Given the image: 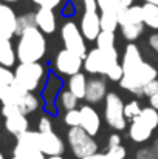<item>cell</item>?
<instances>
[{
    "mask_svg": "<svg viewBox=\"0 0 158 159\" xmlns=\"http://www.w3.org/2000/svg\"><path fill=\"white\" fill-rule=\"evenodd\" d=\"M47 51V40L44 33L37 28H28L19 36L16 54L20 62H39Z\"/></svg>",
    "mask_w": 158,
    "mask_h": 159,
    "instance_id": "cell-1",
    "label": "cell"
},
{
    "mask_svg": "<svg viewBox=\"0 0 158 159\" xmlns=\"http://www.w3.org/2000/svg\"><path fill=\"white\" fill-rule=\"evenodd\" d=\"M158 77V71L157 68L147 62H143L136 70L127 73L122 76V79L119 80V87L133 93V94H143V88L155 80Z\"/></svg>",
    "mask_w": 158,
    "mask_h": 159,
    "instance_id": "cell-2",
    "label": "cell"
},
{
    "mask_svg": "<svg viewBox=\"0 0 158 159\" xmlns=\"http://www.w3.org/2000/svg\"><path fill=\"white\" fill-rule=\"evenodd\" d=\"M118 51L115 50H99L95 48L89 51L87 56L84 57V70L90 74H107L112 66H115L118 62Z\"/></svg>",
    "mask_w": 158,
    "mask_h": 159,
    "instance_id": "cell-3",
    "label": "cell"
},
{
    "mask_svg": "<svg viewBox=\"0 0 158 159\" xmlns=\"http://www.w3.org/2000/svg\"><path fill=\"white\" fill-rule=\"evenodd\" d=\"M0 102L3 105H12L19 108L23 114H30L39 108V99L33 94V91L22 88L16 82L6 88V93Z\"/></svg>",
    "mask_w": 158,
    "mask_h": 159,
    "instance_id": "cell-4",
    "label": "cell"
},
{
    "mask_svg": "<svg viewBox=\"0 0 158 159\" xmlns=\"http://www.w3.org/2000/svg\"><path fill=\"white\" fill-rule=\"evenodd\" d=\"M67 141H68V145L76 158L84 159L90 155L98 153V142L82 127H70Z\"/></svg>",
    "mask_w": 158,
    "mask_h": 159,
    "instance_id": "cell-5",
    "label": "cell"
},
{
    "mask_svg": "<svg viewBox=\"0 0 158 159\" xmlns=\"http://www.w3.org/2000/svg\"><path fill=\"white\" fill-rule=\"evenodd\" d=\"M45 76V70L39 62H20L14 71V82L28 91H36Z\"/></svg>",
    "mask_w": 158,
    "mask_h": 159,
    "instance_id": "cell-6",
    "label": "cell"
},
{
    "mask_svg": "<svg viewBox=\"0 0 158 159\" xmlns=\"http://www.w3.org/2000/svg\"><path fill=\"white\" fill-rule=\"evenodd\" d=\"M104 120L108 127L116 131H122L127 127V119L124 116V104L121 96L110 91L104 99Z\"/></svg>",
    "mask_w": 158,
    "mask_h": 159,
    "instance_id": "cell-7",
    "label": "cell"
},
{
    "mask_svg": "<svg viewBox=\"0 0 158 159\" xmlns=\"http://www.w3.org/2000/svg\"><path fill=\"white\" fill-rule=\"evenodd\" d=\"M60 37L64 42V47L81 57L87 56V47L85 39L81 33V28L74 22H65L60 28Z\"/></svg>",
    "mask_w": 158,
    "mask_h": 159,
    "instance_id": "cell-8",
    "label": "cell"
},
{
    "mask_svg": "<svg viewBox=\"0 0 158 159\" xmlns=\"http://www.w3.org/2000/svg\"><path fill=\"white\" fill-rule=\"evenodd\" d=\"M84 66V57L78 56L76 53L64 48L60 50L54 59V68L57 73L65 76H73L76 73H81V68Z\"/></svg>",
    "mask_w": 158,
    "mask_h": 159,
    "instance_id": "cell-9",
    "label": "cell"
},
{
    "mask_svg": "<svg viewBox=\"0 0 158 159\" xmlns=\"http://www.w3.org/2000/svg\"><path fill=\"white\" fill-rule=\"evenodd\" d=\"M2 116L5 117V128L11 134L19 136L28 130L26 114H23L19 108L12 105H2Z\"/></svg>",
    "mask_w": 158,
    "mask_h": 159,
    "instance_id": "cell-10",
    "label": "cell"
},
{
    "mask_svg": "<svg viewBox=\"0 0 158 159\" xmlns=\"http://www.w3.org/2000/svg\"><path fill=\"white\" fill-rule=\"evenodd\" d=\"M79 28H81V33H82L85 40H90V42L96 40L99 33L103 31V28H101V17L98 16V11L96 12L84 11V14L81 17Z\"/></svg>",
    "mask_w": 158,
    "mask_h": 159,
    "instance_id": "cell-11",
    "label": "cell"
},
{
    "mask_svg": "<svg viewBox=\"0 0 158 159\" xmlns=\"http://www.w3.org/2000/svg\"><path fill=\"white\" fill-rule=\"evenodd\" d=\"M39 148L42 150V153L45 156H56V155H62L65 152V145H64L62 139L54 131L41 133V136H39Z\"/></svg>",
    "mask_w": 158,
    "mask_h": 159,
    "instance_id": "cell-12",
    "label": "cell"
},
{
    "mask_svg": "<svg viewBox=\"0 0 158 159\" xmlns=\"http://www.w3.org/2000/svg\"><path fill=\"white\" fill-rule=\"evenodd\" d=\"M79 111H81V125L79 127H82L92 136L98 134V131L101 130V117H99L98 111L92 105L81 107Z\"/></svg>",
    "mask_w": 158,
    "mask_h": 159,
    "instance_id": "cell-13",
    "label": "cell"
},
{
    "mask_svg": "<svg viewBox=\"0 0 158 159\" xmlns=\"http://www.w3.org/2000/svg\"><path fill=\"white\" fill-rule=\"evenodd\" d=\"M107 96V84L103 77H92L87 80L85 101L89 104H98Z\"/></svg>",
    "mask_w": 158,
    "mask_h": 159,
    "instance_id": "cell-14",
    "label": "cell"
},
{
    "mask_svg": "<svg viewBox=\"0 0 158 159\" xmlns=\"http://www.w3.org/2000/svg\"><path fill=\"white\" fill-rule=\"evenodd\" d=\"M36 25L44 34H53L56 31L57 20L51 8H39L36 11Z\"/></svg>",
    "mask_w": 158,
    "mask_h": 159,
    "instance_id": "cell-15",
    "label": "cell"
},
{
    "mask_svg": "<svg viewBox=\"0 0 158 159\" xmlns=\"http://www.w3.org/2000/svg\"><path fill=\"white\" fill-rule=\"evenodd\" d=\"M17 30V16L14 9L8 5H0V31H3L8 37L16 36Z\"/></svg>",
    "mask_w": 158,
    "mask_h": 159,
    "instance_id": "cell-16",
    "label": "cell"
},
{
    "mask_svg": "<svg viewBox=\"0 0 158 159\" xmlns=\"http://www.w3.org/2000/svg\"><path fill=\"white\" fill-rule=\"evenodd\" d=\"M17 54L12 48L11 37H8L3 31H0V65L3 66H12L16 63Z\"/></svg>",
    "mask_w": 158,
    "mask_h": 159,
    "instance_id": "cell-17",
    "label": "cell"
},
{
    "mask_svg": "<svg viewBox=\"0 0 158 159\" xmlns=\"http://www.w3.org/2000/svg\"><path fill=\"white\" fill-rule=\"evenodd\" d=\"M152 131L154 130H151L147 125H144L138 119H132V124L129 127V138L136 144H143L152 136Z\"/></svg>",
    "mask_w": 158,
    "mask_h": 159,
    "instance_id": "cell-18",
    "label": "cell"
},
{
    "mask_svg": "<svg viewBox=\"0 0 158 159\" xmlns=\"http://www.w3.org/2000/svg\"><path fill=\"white\" fill-rule=\"evenodd\" d=\"M12 156L19 159H47L45 155L41 152V148L33 147V145H26V144H20V142L16 144Z\"/></svg>",
    "mask_w": 158,
    "mask_h": 159,
    "instance_id": "cell-19",
    "label": "cell"
},
{
    "mask_svg": "<svg viewBox=\"0 0 158 159\" xmlns=\"http://www.w3.org/2000/svg\"><path fill=\"white\" fill-rule=\"evenodd\" d=\"M87 80L82 73H76L70 76L68 80V90L78 98V99H85V91H87Z\"/></svg>",
    "mask_w": 158,
    "mask_h": 159,
    "instance_id": "cell-20",
    "label": "cell"
},
{
    "mask_svg": "<svg viewBox=\"0 0 158 159\" xmlns=\"http://www.w3.org/2000/svg\"><path fill=\"white\" fill-rule=\"evenodd\" d=\"M143 9V22L147 28L158 31V5L154 3H146L141 5Z\"/></svg>",
    "mask_w": 158,
    "mask_h": 159,
    "instance_id": "cell-21",
    "label": "cell"
},
{
    "mask_svg": "<svg viewBox=\"0 0 158 159\" xmlns=\"http://www.w3.org/2000/svg\"><path fill=\"white\" fill-rule=\"evenodd\" d=\"M135 119H138L140 122L147 125L151 130H155L158 127V110L152 108V107H146V108L141 110V113Z\"/></svg>",
    "mask_w": 158,
    "mask_h": 159,
    "instance_id": "cell-22",
    "label": "cell"
},
{
    "mask_svg": "<svg viewBox=\"0 0 158 159\" xmlns=\"http://www.w3.org/2000/svg\"><path fill=\"white\" fill-rule=\"evenodd\" d=\"M144 22H140V23H127V25H122L121 26V33H122V37L127 39L129 42H133L136 40L143 31H144Z\"/></svg>",
    "mask_w": 158,
    "mask_h": 159,
    "instance_id": "cell-23",
    "label": "cell"
},
{
    "mask_svg": "<svg viewBox=\"0 0 158 159\" xmlns=\"http://www.w3.org/2000/svg\"><path fill=\"white\" fill-rule=\"evenodd\" d=\"M99 17H101V28H103V31H112V33H115V30L119 26L118 12L105 11V12H101Z\"/></svg>",
    "mask_w": 158,
    "mask_h": 159,
    "instance_id": "cell-24",
    "label": "cell"
},
{
    "mask_svg": "<svg viewBox=\"0 0 158 159\" xmlns=\"http://www.w3.org/2000/svg\"><path fill=\"white\" fill-rule=\"evenodd\" d=\"M37 26L36 25V12H26L17 17V30H16V36H20L23 31H26L28 28Z\"/></svg>",
    "mask_w": 158,
    "mask_h": 159,
    "instance_id": "cell-25",
    "label": "cell"
},
{
    "mask_svg": "<svg viewBox=\"0 0 158 159\" xmlns=\"http://www.w3.org/2000/svg\"><path fill=\"white\" fill-rule=\"evenodd\" d=\"M115 42H116V37H115V33L112 31H101L98 39H96V48L99 50H115Z\"/></svg>",
    "mask_w": 158,
    "mask_h": 159,
    "instance_id": "cell-26",
    "label": "cell"
},
{
    "mask_svg": "<svg viewBox=\"0 0 158 159\" xmlns=\"http://www.w3.org/2000/svg\"><path fill=\"white\" fill-rule=\"evenodd\" d=\"M59 101H60V105L62 108H65L67 111H70V110H74L76 105H78V98L70 91V90H67V91H62L60 93V96H59Z\"/></svg>",
    "mask_w": 158,
    "mask_h": 159,
    "instance_id": "cell-27",
    "label": "cell"
},
{
    "mask_svg": "<svg viewBox=\"0 0 158 159\" xmlns=\"http://www.w3.org/2000/svg\"><path fill=\"white\" fill-rule=\"evenodd\" d=\"M141 105L138 101H130L127 104H124V116L126 119H135L140 113H141Z\"/></svg>",
    "mask_w": 158,
    "mask_h": 159,
    "instance_id": "cell-28",
    "label": "cell"
},
{
    "mask_svg": "<svg viewBox=\"0 0 158 159\" xmlns=\"http://www.w3.org/2000/svg\"><path fill=\"white\" fill-rule=\"evenodd\" d=\"M121 6H122L121 0H98V8L101 9V12H105V11L118 12Z\"/></svg>",
    "mask_w": 158,
    "mask_h": 159,
    "instance_id": "cell-29",
    "label": "cell"
},
{
    "mask_svg": "<svg viewBox=\"0 0 158 159\" xmlns=\"http://www.w3.org/2000/svg\"><path fill=\"white\" fill-rule=\"evenodd\" d=\"M14 84V73L8 68L0 65V87H9Z\"/></svg>",
    "mask_w": 158,
    "mask_h": 159,
    "instance_id": "cell-30",
    "label": "cell"
},
{
    "mask_svg": "<svg viewBox=\"0 0 158 159\" xmlns=\"http://www.w3.org/2000/svg\"><path fill=\"white\" fill-rule=\"evenodd\" d=\"M64 120H65V124H67L68 127H79V125H81V111L76 110V108L67 111Z\"/></svg>",
    "mask_w": 158,
    "mask_h": 159,
    "instance_id": "cell-31",
    "label": "cell"
},
{
    "mask_svg": "<svg viewBox=\"0 0 158 159\" xmlns=\"http://www.w3.org/2000/svg\"><path fill=\"white\" fill-rule=\"evenodd\" d=\"M105 76H107L110 80H113V82H119V80L122 79V76H124V71H122L121 63H116L115 66H112Z\"/></svg>",
    "mask_w": 158,
    "mask_h": 159,
    "instance_id": "cell-32",
    "label": "cell"
},
{
    "mask_svg": "<svg viewBox=\"0 0 158 159\" xmlns=\"http://www.w3.org/2000/svg\"><path fill=\"white\" fill-rule=\"evenodd\" d=\"M136 159H158V153L154 147H146V148L138 150Z\"/></svg>",
    "mask_w": 158,
    "mask_h": 159,
    "instance_id": "cell-33",
    "label": "cell"
},
{
    "mask_svg": "<svg viewBox=\"0 0 158 159\" xmlns=\"http://www.w3.org/2000/svg\"><path fill=\"white\" fill-rule=\"evenodd\" d=\"M39 131H41V133L53 131V122L50 117H47V116H42V117H41V120H39Z\"/></svg>",
    "mask_w": 158,
    "mask_h": 159,
    "instance_id": "cell-34",
    "label": "cell"
},
{
    "mask_svg": "<svg viewBox=\"0 0 158 159\" xmlns=\"http://www.w3.org/2000/svg\"><path fill=\"white\" fill-rule=\"evenodd\" d=\"M158 91V79L155 80H152V82H149L144 88H143V96H146V98H151L154 93H157Z\"/></svg>",
    "mask_w": 158,
    "mask_h": 159,
    "instance_id": "cell-35",
    "label": "cell"
},
{
    "mask_svg": "<svg viewBox=\"0 0 158 159\" xmlns=\"http://www.w3.org/2000/svg\"><path fill=\"white\" fill-rule=\"evenodd\" d=\"M31 2L36 3L39 8H51V9L60 5V0H31Z\"/></svg>",
    "mask_w": 158,
    "mask_h": 159,
    "instance_id": "cell-36",
    "label": "cell"
},
{
    "mask_svg": "<svg viewBox=\"0 0 158 159\" xmlns=\"http://www.w3.org/2000/svg\"><path fill=\"white\" fill-rule=\"evenodd\" d=\"M118 145H121V136L116 134V133L110 134L108 139H107V147L108 148H113V147H118Z\"/></svg>",
    "mask_w": 158,
    "mask_h": 159,
    "instance_id": "cell-37",
    "label": "cell"
},
{
    "mask_svg": "<svg viewBox=\"0 0 158 159\" xmlns=\"http://www.w3.org/2000/svg\"><path fill=\"white\" fill-rule=\"evenodd\" d=\"M84 159H119V158L107 150V153H95V155H90V156H87Z\"/></svg>",
    "mask_w": 158,
    "mask_h": 159,
    "instance_id": "cell-38",
    "label": "cell"
},
{
    "mask_svg": "<svg viewBox=\"0 0 158 159\" xmlns=\"http://www.w3.org/2000/svg\"><path fill=\"white\" fill-rule=\"evenodd\" d=\"M84 3V11L96 12L98 11V0H82Z\"/></svg>",
    "mask_w": 158,
    "mask_h": 159,
    "instance_id": "cell-39",
    "label": "cell"
},
{
    "mask_svg": "<svg viewBox=\"0 0 158 159\" xmlns=\"http://www.w3.org/2000/svg\"><path fill=\"white\" fill-rule=\"evenodd\" d=\"M108 152H112L115 156H118L119 159H124V158H126V155H127V152H126V148H124L122 145H118V147L108 148Z\"/></svg>",
    "mask_w": 158,
    "mask_h": 159,
    "instance_id": "cell-40",
    "label": "cell"
},
{
    "mask_svg": "<svg viewBox=\"0 0 158 159\" xmlns=\"http://www.w3.org/2000/svg\"><path fill=\"white\" fill-rule=\"evenodd\" d=\"M149 47L152 48V51L158 56V33H154L149 37Z\"/></svg>",
    "mask_w": 158,
    "mask_h": 159,
    "instance_id": "cell-41",
    "label": "cell"
},
{
    "mask_svg": "<svg viewBox=\"0 0 158 159\" xmlns=\"http://www.w3.org/2000/svg\"><path fill=\"white\" fill-rule=\"evenodd\" d=\"M149 104H151V107H152V108L158 110V91H157V93H154V94L149 98Z\"/></svg>",
    "mask_w": 158,
    "mask_h": 159,
    "instance_id": "cell-42",
    "label": "cell"
},
{
    "mask_svg": "<svg viewBox=\"0 0 158 159\" xmlns=\"http://www.w3.org/2000/svg\"><path fill=\"white\" fill-rule=\"evenodd\" d=\"M135 0H121V5L122 6H132Z\"/></svg>",
    "mask_w": 158,
    "mask_h": 159,
    "instance_id": "cell-43",
    "label": "cell"
},
{
    "mask_svg": "<svg viewBox=\"0 0 158 159\" xmlns=\"http://www.w3.org/2000/svg\"><path fill=\"white\" fill-rule=\"evenodd\" d=\"M6 88H8V87H0V101L3 99V96H5V93H6Z\"/></svg>",
    "mask_w": 158,
    "mask_h": 159,
    "instance_id": "cell-44",
    "label": "cell"
},
{
    "mask_svg": "<svg viewBox=\"0 0 158 159\" xmlns=\"http://www.w3.org/2000/svg\"><path fill=\"white\" fill-rule=\"evenodd\" d=\"M152 147L155 148V152H157V153H158V138H157V139H155V141H154V145H152Z\"/></svg>",
    "mask_w": 158,
    "mask_h": 159,
    "instance_id": "cell-45",
    "label": "cell"
},
{
    "mask_svg": "<svg viewBox=\"0 0 158 159\" xmlns=\"http://www.w3.org/2000/svg\"><path fill=\"white\" fill-rule=\"evenodd\" d=\"M47 159H64V158H62V155H56V156H48Z\"/></svg>",
    "mask_w": 158,
    "mask_h": 159,
    "instance_id": "cell-46",
    "label": "cell"
},
{
    "mask_svg": "<svg viewBox=\"0 0 158 159\" xmlns=\"http://www.w3.org/2000/svg\"><path fill=\"white\" fill-rule=\"evenodd\" d=\"M146 3H154V5H158V0H144Z\"/></svg>",
    "mask_w": 158,
    "mask_h": 159,
    "instance_id": "cell-47",
    "label": "cell"
},
{
    "mask_svg": "<svg viewBox=\"0 0 158 159\" xmlns=\"http://www.w3.org/2000/svg\"><path fill=\"white\" fill-rule=\"evenodd\" d=\"M3 2H6V3H12V2H19V0H3Z\"/></svg>",
    "mask_w": 158,
    "mask_h": 159,
    "instance_id": "cell-48",
    "label": "cell"
},
{
    "mask_svg": "<svg viewBox=\"0 0 158 159\" xmlns=\"http://www.w3.org/2000/svg\"><path fill=\"white\" fill-rule=\"evenodd\" d=\"M0 159H5V158H3V155H2V153H0Z\"/></svg>",
    "mask_w": 158,
    "mask_h": 159,
    "instance_id": "cell-49",
    "label": "cell"
},
{
    "mask_svg": "<svg viewBox=\"0 0 158 159\" xmlns=\"http://www.w3.org/2000/svg\"><path fill=\"white\" fill-rule=\"evenodd\" d=\"M11 159H19V158H16V156H12V158H11Z\"/></svg>",
    "mask_w": 158,
    "mask_h": 159,
    "instance_id": "cell-50",
    "label": "cell"
},
{
    "mask_svg": "<svg viewBox=\"0 0 158 159\" xmlns=\"http://www.w3.org/2000/svg\"><path fill=\"white\" fill-rule=\"evenodd\" d=\"M0 5H2V3H0Z\"/></svg>",
    "mask_w": 158,
    "mask_h": 159,
    "instance_id": "cell-51",
    "label": "cell"
}]
</instances>
